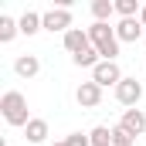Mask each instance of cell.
<instances>
[{
    "label": "cell",
    "mask_w": 146,
    "mask_h": 146,
    "mask_svg": "<svg viewBox=\"0 0 146 146\" xmlns=\"http://www.w3.org/2000/svg\"><path fill=\"white\" fill-rule=\"evenodd\" d=\"M24 136H27V143H44L48 139V119H31Z\"/></svg>",
    "instance_id": "7c38bea8"
},
{
    "label": "cell",
    "mask_w": 146,
    "mask_h": 146,
    "mask_svg": "<svg viewBox=\"0 0 146 146\" xmlns=\"http://www.w3.org/2000/svg\"><path fill=\"white\" fill-rule=\"evenodd\" d=\"M61 44H65V51H68V54H82V51H88V48H92V41H88V31H82V27H72V31H68V34L61 37Z\"/></svg>",
    "instance_id": "ba28073f"
},
{
    "label": "cell",
    "mask_w": 146,
    "mask_h": 146,
    "mask_svg": "<svg viewBox=\"0 0 146 146\" xmlns=\"http://www.w3.org/2000/svg\"><path fill=\"white\" fill-rule=\"evenodd\" d=\"M72 61H75V65H78V68H95V65L102 61V54H99L95 48H88V51H82V54H75Z\"/></svg>",
    "instance_id": "2e32d148"
},
{
    "label": "cell",
    "mask_w": 146,
    "mask_h": 146,
    "mask_svg": "<svg viewBox=\"0 0 146 146\" xmlns=\"http://www.w3.org/2000/svg\"><path fill=\"white\" fill-rule=\"evenodd\" d=\"M44 31L68 34L72 31V7H51V10H44Z\"/></svg>",
    "instance_id": "3957f363"
},
{
    "label": "cell",
    "mask_w": 146,
    "mask_h": 146,
    "mask_svg": "<svg viewBox=\"0 0 146 146\" xmlns=\"http://www.w3.org/2000/svg\"><path fill=\"white\" fill-rule=\"evenodd\" d=\"M14 72H17V78H34V75L41 72L37 54H17V58H14Z\"/></svg>",
    "instance_id": "30bf717a"
},
{
    "label": "cell",
    "mask_w": 146,
    "mask_h": 146,
    "mask_svg": "<svg viewBox=\"0 0 146 146\" xmlns=\"http://www.w3.org/2000/svg\"><path fill=\"white\" fill-rule=\"evenodd\" d=\"M88 139H92V146H112V129L109 126H95L88 133Z\"/></svg>",
    "instance_id": "e0dca14e"
},
{
    "label": "cell",
    "mask_w": 146,
    "mask_h": 146,
    "mask_svg": "<svg viewBox=\"0 0 146 146\" xmlns=\"http://www.w3.org/2000/svg\"><path fill=\"white\" fill-rule=\"evenodd\" d=\"M139 21H143V27H146V3H143V10H139Z\"/></svg>",
    "instance_id": "ffe728a7"
},
{
    "label": "cell",
    "mask_w": 146,
    "mask_h": 146,
    "mask_svg": "<svg viewBox=\"0 0 146 146\" xmlns=\"http://www.w3.org/2000/svg\"><path fill=\"white\" fill-rule=\"evenodd\" d=\"M115 37H119V44H133V41H143L146 37V27L139 17H126V21H119L115 24Z\"/></svg>",
    "instance_id": "5b68a950"
},
{
    "label": "cell",
    "mask_w": 146,
    "mask_h": 146,
    "mask_svg": "<svg viewBox=\"0 0 146 146\" xmlns=\"http://www.w3.org/2000/svg\"><path fill=\"white\" fill-rule=\"evenodd\" d=\"M75 102H78L82 109H99V106H102V85L82 82V85L75 88Z\"/></svg>",
    "instance_id": "52a82bcc"
},
{
    "label": "cell",
    "mask_w": 146,
    "mask_h": 146,
    "mask_svg": "<svg viewBox=\"0 0 146 146\" xmlns=\"http://www.w3.org/2000/svg\"><path fill=\"white\" fill-rule=\"evenodd\" d=\"M17 34H21V24H17L14 17H7V14H3V17H0V44H10Z\"/></svg>",
    "instance_id": "5bb4252c"
},
{
    "label": "cell",
    "mask_w": 146,
    "mask_h": 146,
    "mask_svg": "<svg viewBox=\"0 0 146 146\" xmlns=\"http://www.w3.org/2000/svg\"><path fill=\"white\" fill-rule=\"evenodd\" d=\"M139 10H143V3L139 0H115V14L126 21V17H139Z\"/></svg>",
    "instance_id": "9a60e30c"
},
{
    "label": "cell",
    "mask_w": 146,
    "mask_h": 146,
    "mask_svg": "<svg viewBox=\"0 0 146 146\" xmlns=\"http://www.w3.org/2000/svg\"><path fill=\"white\" fill-rule=\"evenodd\" d=\"M0 115H3V122H7V126L27 129V122H31V115H27V99H24L17 88L3 92V95H0Z\"/></svg>",
    "instance_id": "6da1fadb"
},
{
    "label": "cell",
    "mask_w": 146,
    "mask_h": 146,
    "mask_svg": "<svg viewBox=\"0 0 146 146\" xmlns=\"http://www.w3.org/2000/svg\"><path fill=\"white\" fill-rule=\"evenodd\" d=\"M122 78H126V75H122V68H119L115 61H99V65L92 68V82H95V85H102V88H109V85L115 88Z\"/></svg>",
    "instance_id": "277c9868"
},
{
    "label": "cell",
    "mask_w": 146,
    "mask_h": 146,
    "mask_svg": "<svg viewBox=\"0 0 146 146\" xmlns=\"http://www.w3.org/2000/svg\"><path fill=\"white\" fill-rule=\"evenodd\" d=\"M65 143H68V146H92V139H88L85 133H72V136H68Z\"/></svg>",
    "instance_id": "d6986e66"
},
{
    "label": "cell",
    "mask_w": 146,
    "mask_h": 146,
    "mask_svg": "<svg viewBox=\"0 0 146 146\" xmlns=\"http://www.w3.org/2000/svg\"><path fill=\"white\" fill-rule=\"evenodd\" d=\"M119 126L126 133H133V136H146V112L143 109H126L122 119H119Z\"/></svg>",
    "instance_id": "9c48e42d"
},
{
    "label": "cell",
    "mask_w": 146,
    "mask_h": 146,
    "mask_svg": "<svg viewBox=\"0 0 146 146\" xmlns=\"http://www.w3.org/2000/svg\"><path fill=\"white\" fill-rule=\"evenodd\" d=\"M143 99V85L136 82V78H122L119 85H115V102L119 106H129V109H136V102Z\"/></svg>",
    "instance_id": "8992f818"
},
{
    "label": "cell",
    "mask_w": 146,
    "mask_h": 146,
    "mask_svg": "<svg viewBox=\"0 0 146 146\" xmlns=\"http://www.w3.org/2000/svg\"><path fill=\"white\" fill-rule=\"evenodd\" d=\"M17 24H21V34H37V31H44V14H34V10H24L21 17H17Z\"/></svg>",
    "instance_id": "8fae6325"
},
{
    "label": "cell",
    "mask_w": 146,
    "mask_h": 146,
    "mask_svg": "<svg viewBox=\"0 0 146 146\" xmlns=\"http://www.w3.org/2000/svg\"><path fill=\"white\" fill-rule=\"evenodd\" d=\"M112 14H115V0H92V17L99 24H109Z\"/></svg>",
    "instance_id": "4fadbf2b"
},
{
    "label": "cell",
    "mask_w": 146,
    "mask_h": 146,
    "mask_svg": "<svg viewBox=\"0 0 146 146\" xmlns=\"http://www.w3.org/2000/svg\"><path fill=\"white\" fill-rule=\"evenodd\" d=\"M88 31V41H92V48L102 54V61H115V54H119V37H115V27L109 24H92V27H85Z\"/></svg>",
    "instance_id": "7a4b0ae2"
},
{
    "label": "cell",
    "mask_w": 146,
    "mask_h": 146,
    "mask_svg": "<svg viewBox=\"0 0 146 146\" xmlns=\"http://www.w3.org/2000/svg\"><path fill=\"white\" fill-rule=\"evenodd\" d=\"M54 146H68V143H65V139H61V143H54Z\"/></svg>",
    "instance_id": "44dd1931"
},
{
    "label": "cell",
    "mask_w": 146,
    "mask_h": 146,
    "mask_svg": "<svg viewBox=\"0 0 146 146\" xmlns=\"http://www.w3.org/2000/svg\"><path fill=\"white\" fill-rule=\"evenodd\" d=\"M143 44H146V37H143Z\"/></svg>",
    "instance_id": "7402d4cb"
},
{
    "label": "cell",
    "mask_w": 146,
    "mask_h": 146,
    "mask_svg": "<svg viewBox=\"0 0 146 146\" xmlns=\"http://www.w3.org/2000/svg\"><path fill=\"white\" fill-rule=\"evenodd\" d=\"M133 143H136L133 133H126L122 126H112V146H133Z\"/></svg>",
    "instance_id": "ac0fdd59"
}]
</instances>
